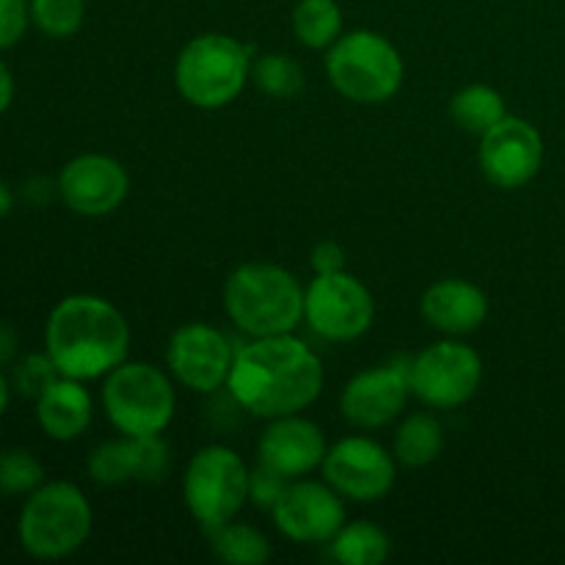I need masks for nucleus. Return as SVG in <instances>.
Instances as JSON below:
<instances>
[{"mask_svg": "<svg viewBox=\"0 0 565 565\" xmlns=\"http://www.w3.org/2000/svg\"><path fill=\"white\" fill-rule=\"evenodd\" d=\"M312 268L315 274H337V270H345V252L334 241L318 243L312 252Z\"/></svg>", "mask_w": 565, "mask_h": 565, "instance_id": "nucleus-32", "label": "nucleus"}, {"mask_svg": "<svg viewBox=\"0 0 565 565\" xmlns=\"http://www.w3.org/2000/svg\"><path fill=\"white\" fill-rule=\"evenodd\" d=\"M445 450V428L434 414H412L395 436V458L406 467H428Z\"/></svg>", "mask_w": 565, "mask_h": 565, "instance_id": "nucleus-22", "label": "nucleus"}, {"mask_svg": "<svg viewBox=\"0 0 565 565\" xmlns=\"http://www.w3.org/2000/svg\"><path fill=\"white\" fill-rule=\"evenodd\" d=\"M303 303L301 281L274 263L241 265L224 287L226 315L248 337L292 334L303 320Z\"/></svg>", "mask_w": 565, "mask_h": 565, "instance_id": "nucleus-3", "label": "nucleus"}, {"mask_svg": "<svg viewBox=\"0 0 565 565\" xmlns=\"http://www.w3.org/2000/svg\"><path fill=\"white\" fill-rule=\"evenodd\" d=\"M92 414V395L77 379L61 375L36 397V423L53 441H75L86 434Z\"/></svg>", "mask_w": 565, "mask_h": 565, "instance_id": "nucleus-20", "label": "nucleus"}, {"mask_svg": "<svg viewBox=\"0 0 565 565\" xmlns=\"http://www.w3.org/2000/svg\"><path fill=\"white\" fill-rule=\"evenodd\" d=\"M103 408L121 436H160L177 412L169 375L147 362H125L105 375Z\"/></svg>", "mask_w": 565, "mask_h": 565, "instance_id": "nucleus-7", "label": "nucleus"}, {"mask_svg": "<svg viewBox=\"0 0 565 565\" xmlns=\"http://www.w3.org/2000/svg\"><path fill=\"white\" fill-rule=\"evenodd\" d=\"M130 193V177L119 160L108 154H77L61 169L58 196L66 207L86 218L114 213Z\"/></svg>", "mask_w": 565, "mask_h": 565, "instance_id": "nucleus-14", "label": "nucleus"}, {"mask_svg": "<svg viewBox=\"0 0 565 565\" xmlns=\"http://www.w3.org/2000/svg\"><path fill=\"white\" fill-rule=\"evenodd\" d=\"M252 81L268 97H296L303 88V70L296 58L281 53L259 55L252 64Z\"/></svg>", "mask_w": 565, "mask_h": 565, "instance_id": "nucleus-26", "label": "nucleus"}, {"mask_svg": "<svg viewBox=\"0 0 565 565\" xmlns=\"http://www.w3.org/2000/svg\"><path fill=\"white\" fill-rule=\"evenodd\" d=\"M9 401H11V384H9V379L0 373V417H3L6 408H9Z\"/></svg>", "mask_w": 565, "mask_h": 565, "instance_id": "nucleus-36", "label": "nucleus"}, {"mask_svg": "<svg viewBox=\"0 0 565 565\" xmlns=\"http://www.w3.org/2000/svg\"><path fill=\"white\" fill-rule=\"evenodd\" d=\"M174 81L182 97L196 108H224L252 81V55L226 33H202L182 47Z\"/></svg>", "mask_w": 565, "mask_h": 565, "instance_id": "nucleus-6", "label": "nucleus"}, {"mask_svg": "<svg viewBox=\"0 0 565 565\" xmlns=\"http://www.w3.org/2000/svg\"><path fill=\"white\" fill-rule=\"evenodd\" d=\"M61 379V370L55 367V362L50 359V353H28L20 362L14 364V373H11V384L20 392L22 397H33L36 401L44 390H47L53 381Z\"/></svg>", "mask_w": 565, "mask_h": 565, "instance_id": "nucleus-29", "label": "nucleus"}, {"mask_svg": "<svg viewBox=\"0 0 565 565\" xmlns=\"http://www.w3.org/2000/svg\"><path fill=\"white\" fill-rule=\"evenodd\" d=\"M207 533L213 555L230 565H263L274 555L263 530L252 527V524H241L232 519V522L207 530Z\"/></svg>", "mask_w": 565, "mask_h": 565, "instance_id": "nucleus-21", "label": "nucleus"}, {"mask_svg": "<svg viewBox=\"0 0 565 565\" xmlns=\"http://www.w3.org/2000/svg\"><path fill=\"white\" fill-rule=\"evenodd\" d=\"M17 348H20V337H17L14 326L0 320V367L14 362L17 356Z\"/></svg>", "mask_w": 565, "mask_h": 565, "instance_id": "nucleus-33", "label": "nucleus"}, {"mask_svg": "<svg viewBox=\"0 0 565 565\" xmlns=\"http://www.w3.org/2000/svg\"><path fill=\"white\" fill-rule=\"evenodd\" d=\"M480 169L491 185L516 191L533 182L544 166V138L519 116H505L480 136Z\"/></svg>", "mask_w": 565, "mask_h": 565, "instance_id": "nucleus-12", "label": "nucleus"}, {"mask_svg": "<svg viewBox=\"0 0 565 565\" xmlns=\"http://www.w3.org/2000/svg\"><path fill=\"white\" fill-rule=\"evenodd\" d=\"M274 524L296 544H329L345 524V505L329 483L296 480L276 502Z\"/></svg>", "mask_w": 565, "mask_h": 565, "instance_id": "nucleus-15", "label": "nucleus"}, {"mask_svg": "<svg viewBox=\"0 0 565 565\" xmlns=\"http://www.w3.org/2000/svg\"><path fill=\"white\" fill-rule=\"evenodd\" d=\"M235 351L230 340L210 323H185L171 334L166 348L169 373L193 392L221 390L230 379Z\"/></svg>", "mask_w": 565, "mask_h": 565, "instance_id": "nucleus-13", "label": "nucleus"}, {"mask_svg": "<svg viewBox=\"0 0 565 565\" xmlns=\"http://www.w3.org/2000/svg\"><path fill=\"white\" fill-rule=\"evenodd\" d=\"M169 472V447L160 436H125L105 441L88 458V475L99 486L160 483Z\"/></svg>", "mask_w": 565, "mask_h": 565, "instance_id": "nucleus-17", "label": "nucleus"}, {"mask_svg": "<svg viewBox=\"0 0 565 565\" xmlns=\"http://www.w3.org/2000/svg\"><path fill=\"white\" fill-rule=\"evenodd\" d=\"M323 478L340 497L353 502H375L395 486V458L367 436L337 441L323 458Z\"/></svg>", "mask_w": 565, "mask_h": 565, "instance_id": "nucleus-11", "label": "nucleus"}, {"mask_svg": "<svg viewBox=\"0 0 565 565\" xmlns=\"http://www.w3.org/2000/svg\"><path fill=\"white\" fill-rule=\"evenodd\" d=\"M412 395L408 370L375 367L353 375L340 395V412L353 428L375 430L395 423Z\"/></svg>", "mask_w": 565, "mask_h": 565, "instance_id": "nucleus-16", "label": "nucleus"}, {"mask_svg": "<svg viewBox=\"0 0 565 565\" xmlns=\"http://www.w3.org/2000/svg\"><path fill=\"white\" fill-rule=\"evenodd\" d=\"M31 22L50 39H70L86 22V0H31Z\"/></svg>", "mask_w": 565, "mask_h": 565, "instance_id": "nucleus-27", "label": "nucleus"}, {"mask_svg": "<svg viewBox=\"0 0 565 565\" xmlns=\"http://www.w3.org/2000/svg\"><path fill=\"white\" fill-rule=\"evenodd\" d=\"M303 318H307L309 329L323 340L351 342L367 334V329L373 326V292L345 270L318 274L307 287Z\"/></svg>", "mask_w": 565, "mask_h": 565, "instance_id": "nucleus-10", "label": "nucleus"}, {"mask_svg": "<svg viewBox=\"0 0 565 565\" xmlns=\"http://www.w3.org/2000/svg\"><path fill=\"white\" fill-rule=\"evenodd\" d=\"M182 497L204 530L232 522L248 502V469L232 447H202L188 461Z\"/></svg>", "mask_w": 565, "mask_h": 565, "instance_id": "nucleus-8", "label": "nucleus"}, {"mask_svg": "<svg viewBox=\"0 0 565 565\" xmlns=\"http://www.w3.org/2000/svg\"><path fill=\"white\" fill-rule=\"evenodd\" d=\"M390 552V535L373 522L342 524L331 539V557L342 565H381Z\"/></svg>", "mask_w": 565, "mask_h": 565, "instance_id": "nucleus-23", "label": "nucleus"}, {"mask_svg": "<svg viewBox=\"0 0 565 565\" xmlns=\"http://www.w3.org/2000/svg\"><path fill=\"white\" fill-rule=\"evenodd\" d=\"M11 103H14V75H11L9 66L0 61V114L9 110Z\"/></svg>", "mask_w": 565, "mask_h": 565, "instance_id": "nucleus-34", "label": "nucleus"}, {"mask_svg": "<svg viewBox=\"0 0 565 565\" xmlns=\"http://www.w3.org/2000/svg\"><path fill=\"white\" fill-rule=\"evenodd\" d=\"M44 483V467L22 447L0 452V494L28 497Z\"/></svg>", "mask_w": 565, "mask_h": 565, "instance_id": "nucleus-28", "label": "nucleus"}, {"mask_svg": "<svg viewBox=\"0 0 565 565\" xmlns=\"http://www.w3.org/2000/svg\"><path fill=\"white\" fill-rule=\"evenodd\" d=\"M450 116L458 127L467 132L483 136L489 132L497 121L508 116L505 99L497 88L483 86V83H472V86L461 88L456 97L450 99Z\"/></svg>", "mask_w": 565, "mask_h": 565, "instance_id": "nucleus-24", "label": "nucleus"}, {"mask_svg": "<svg viewBox=\"0 0 565 565\" xmlns=\"http://www.w3.org/2000/svg\"><path fill=\"white\" fill-rule=\"evenodd\" d=\"M94 513L75 483L53 480L28 494L17 522L22 550L36 561H61L81 550L92 535Z\"/></svg>", "mask_w": 565, "mask_h": 565, "instance_id": "nucleus-4", "label": "nucleus"}, {"mask_svg": "<svg viewBox=\"0 0 565 565\" xmlns=\"http://www.w3.org/2000/svg\"><path fill=\"white\" fill-rule=\"evenodd\" d=\"M11 207H14V191L0 180V221L11 213Z\"/></svg>", "mask_w": 565, "mask_h": 565, "instance_id": "nucleus-35", "label": "nucleus"}, {"mask_svg": "<svg viewBox=\"0 0 565 565\" xmlns=\"http://www.w3.org/2000/svg\"><path fill=\"white\" fill-rule=\"evenodd\" d=\"M423 318L436 331H445L450 337H463L478 331L489 318V298L478 285L467 279H441L425 290Z\"/></svg>", "mask_w": 565, "mask_h": 565, "instance_id": "nucleus-19", "label": "nucleus"}, {"mask_svg": "<svg viewBox=\"0 0 565 565\" xmlns=\"http://www.w3.org/2000/svg\"><path fill=\"white\" fill-rule=\"evenodd\" d=\"M326 452H329V445H326L323 430L298 414L270 419L257 447L259 463L285 475L287 480L303 478L323 467Z\"/></svg>", "mask_w": 565, "mask_h": 565, "instance_id": "nucleus-18", "label": "nucleus"}, {"mask_svg": "<svg viewBox=\"0 0 565 565\" xmlns=\"http://www.w3.org/2000/svg\"><path fill=\"white\" fill-rule=\"evenodd\" d=\"M323 362L307 342L276 334L254 337L235 351L226 386L248 414L279 419L312 406L323 392Z\"/></svg>", "mask_w": 565, "mask_h": 565, "instance_id": "nucleus-1", "label": "nucleus"}, {"mask_svg": "<svg viewBox=\"0 0 565 565\" xmlns=\"http://www.w3.org/2000/svg\"><path fill=\"white\" fill-rule=\"evenodd\" d=\"M292 31L303 47L329 50L342 36V9L337 0H298Z\"/></svg>", "mask_w": 565, "mask_h": 565, "instance_id": "nucleus-25", "label": "nucleus"}, {"mask_svg": "<svg viewBox=\"0 0 565 565\" xmlns=\"http://www.w3.org/2000/svg\"><path fill=\"white\" fill-rule=\"evenodd\" d=\"M326 75L345 99L359 105H379L395 97L403 86L401 50L375 31L342 33L326 55Z\"/></svg>", "mask_w": 565, "mask_h": 565, "instance_id": "nucleus-5", "label": "nucleus"}, {"mask_svg": "<svg viewBox=\"0 0 565 565\" xmlns=\"http://www.w3.org/2000/svg\"><path fill=\"white\" fill-rule=\"evenodd\" d=\"M412 392L430 408L450 412L472 401L483 381V359L458 340H441L425 348L408 367Z\"/></svg>", "mask_w": 565, "mask_h": 565, "instance_id": "nucleus-9", "label": "nucleus"}, {"mask_svg": "<svg viewBox=\"0 0 565 565\" xmlns=\"http://www.w3.org/2000/svg\"><path fill=\"white\" fill-rule=\"evenodd\" d=\"M31 25V0H0V50H9Z\"/></svg>", "mask_w": 565, "mask_h": 565, "instance_id": "nucleus-31", "label": "nucleus"}, {"mask_svg": "<svg viewBox=\"0 0 565 565\" xmlns=\"http://www.w3.org/2000/svg\"><path fill=\"white\" fill-rule=\"evenodd\" d=\"M44 351L66 379H105L127 362L130 323L108 298L88 292L66 296L44 326Z\"/></svg>", "mask_w": 565, "mask_h": 565, "instance_id": "nucleus-2", "label": "nucleus"}, {"mask_svg": "<svg viewBox=\"0 0 565 565\" xmlns=\"http://www.w3.org/2000/svg\"><path fill=\"white\" fill-rule=\"evenodd\" d=\"M287 486H290V480L285 475L274 472L270 467L259 463L254 472H248V500L257 508H263V511H274L276 502L285 497Z\"/></svg>", "mask_w": 565, "mask_h": 565, "instance_id": "nucleus-30", "label": "nucleus"}]
</instances>
